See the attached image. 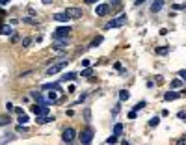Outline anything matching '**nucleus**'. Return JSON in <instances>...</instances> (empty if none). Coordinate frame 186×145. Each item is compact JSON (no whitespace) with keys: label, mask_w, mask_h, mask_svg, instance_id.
Here are the masks:
<instances>
[{"label":"nucleus","mask_w":186,"mask_h":145,"mask_svg":"<svg viewBox=\"0 0 186 145\" xmlns=\"http://www.w3.org/2000/svg\"><path fill=\"white\" fill-rule=\"evenodd\" d=\"M67 63H69L67 60H58L56 63H52V65H50L49 69H46V74H49V76H52V74L60 73V71H62V69H63V67H65V65H67Z\"/></svg>","instance_id":"1"},{"label":"nucleus","mask_w":186,"mask_h":145,"mask_svg":"<svg viewBox=\"0 0 186 145\" xmlns=\"http://www.w3.org/2000/svg\"><path fill=\"white\" fill-rule=\"evenodd\" d=\"M78 138H80V143H82V145H89L91 140H93V129H86V130H82Z\"/></svg>","instance_id":"2"},{"label":"nucleus","mask_w":186,"mask_h":145,"mask_svg":"<svg viewBox=\"0 0 186 145\" xmlns=\"http://www.w3.org/2000/svg\"><path fill=\"white\" fill-rule=\"evenodd\" d=\"M69 32H71V28H69V26H60V28H56V30H54L52 37H54V39H63V37H69Z\"/></svg>","instance_id":"3"},{"label":"nucleus","mask_w":186,"mask_h":145,"mask_svg":"<svg viewBox=\"0 0 186 145\" xmlns=\"http://www.w3.org/2000/svg\"><path fill=\"white\" fill-rule=\"evenodd\" d=\"M123 24H127V15H119V17H115V19H112L106 24V28H119Z\"/></svg>","instance_id":"4"},{"label":"nucleus","mask_w":186,"mask_h":145,"mask_svg":"<svg viewBox=\"0 0 186 145\" xmlns=\"http://www.w3.org/2000/svg\"><path fill=\"white\" fill-rule=\"evenodd\" d=\"M74 136H77V132H74V129H71V126H69V129H65L63 130V141L65 143H73V140H74Z\"/></svg>","instance_id":"5"},{"label":"nucleus","mask_w":186,"mask_h":145,"mask_svg":"<svg viewBox=\"0 0 186 145\" xmlns=\"http://www.w3.org/2000/svg\"><path fill=\"white\" fill-rule=\"evenodd\" d=\"M65 13L71 17V19H80V17H84V11L80 9V8H67Z\"/></svg>","instance_id":"6"},{"label":"nucleus","mask_w":186,"mask_h":145,"mask_svg":"<svg viewBox=\"0 0 186 145\" xmlns=\"http://www.w3.org/2000/svg\"><path fill=\"white\" fill-rule=\"evenodd\" d=\"M54 49H56L58 52L67 50V37H63V39H54Z\"/></svg>","instance_id":"7"},{"label":"nucleus","mask_w":186,"mask_h":145,"mask_svg":"<svg viewBox=\"0 0 186 145\" xmlns=\"http://www.w3.org/2000/svg\"><path fill=\"white\" fill-rule=\"evenodd\" d=\"M108 11H110V6H108V4H99V6H97V8H95V13H97L99 17L106 15V13H108Z\"/></svg>","instance_id":"8"},{"label":"nucleus","mask_w":186,"mask_h":145,"mask_svg":"<svg viewBox=\"0 0 186 145\" xmlns=\"http://www.w3.org/2000/svg\"><path fill=\"white\" fill-rule=\"evenodd\" d=\"M162 6H164V0H155V2L151 4V11H153V13H158L162 9Z\"/></svg>","instance_id":"9"},{"label":"nucleus","mask_w":186,"mask_h":145,"mask_svg":"<svg viewBox=\"0 0 186 145\" xmlns=\"http://www.w3.org/2000/svg\"><path fill=\"white\" fill-rule=\"evenodd\" d=\"M52 19H54V21H60V22H67L69 19H71V17H69L65 11H62V13H56L54 17H52Z\"/></svg>","instance_id":"10"},{"label":"nucleus","mask_w":186,"mask_h":145,"mask_svg":"<svg viewBox=\"0 0 186 145\" xmlns=\"http://www.w3.org/2000/svg\"><path fill=\"white\" fill-rule=\"evenodd\" d=\"M0 34H2V36H11V34H13V30H11V26L0 24Z\"/></svg>","instance_id":"11"},{"label":"nucleus","mask_w":186,"mask_h":145,"mask_svg":"<svg viewBox=\"0 0 186 145\" xmlns=\"http://www.w3.org/2000/svg\"><path fill=\"white\" fill-rule=\"evenodd\" d=\"M179 95H181V93H177V91H167V93L164 95V99H166V101H175Z\"/></svg>","instance_id":"12"},{"label":"nucleus","mask_w":186,"mask_h":145,"mask_svg":"<svg viewBox=\"0 0 186 145\" xmlns=\"http://www.w3.org/2000/svg\"><path fill=\"white\" fill-rule=\"evenodd\" d=\"M77 78V73H65L62 76V82H67V80H74Z\"/></svg>","instance_id":"13"},{"label":"nucleus","mask_w":186,"mask_h":145,"mask_svg":"<svg viewBox=\"0 0 186 145\" xmlns=\"http://www.w3.org/2000/svg\"><path fill=\"white\" fill-rule=\"evenodd\" d=\"M129 97H130V95H129V91H125V89H121V91H119V101H121V102L129 101Z\"/></svg>","instance_id":"14"},{"label":"nucleus","mask_w":186,"mask_h":145,"mask_svg":"<svg viewBox=\"0 0 186 145\" xmlns=\"http://www.w3.org/2000/svg\"><path fill=\"white\" fill-rule=\"evenodd\" d=\"M9 123H11L9 115H0V126H6V125H9Z\"/></svg>","instance_id":"15"},{"label":"nucleus","mask_w":186,"mask_h":145,"mask_svg":"<svg viewBox=\"0 0 186 145\" xmlns=\"http://www.w3.org/2000/svg\"><path fill=\"white\" fill-rule=\"evenodd\" d=\"M121 132H123V125L115 123V126H114V136H121Z\"/></svg>","instance_id":"16"},{"label":"nucleus","mask_w":186,"mask_h":145,"mask_svg":"<svg viewBox=\"0 0 186 145\" xmlns=\"http://www.w3.org/2000/svg\"><path fill=\"white\" fill-rule=\"evenodd\" d=\"M43 89H56V91H60V84H43Z\"/></svg>","instance_id":"17"},{"label":"nucleus","mask_w":186,"mask_h":145,"mask_svg":"<svg viewBox=\"0 0 186 145\" xmlns=\"http://www.w3.org/2000/svg\"><path fill=\"white\" fill-rule=\"evenodd\" d=\"M11 140H15V134H6V138H2V140H0V145L8 143V141H11Z\"/></svg>","instance_id":"18"},{"label":"nucleus","mask_w":186,"mask_h":145,"mask_svg":"<svg viewBox=\"0 0 186 145\" xmlns=\"http://www.w3.org/2000/svg\"><path fill=\"white\" fill-rule=\"evenodd\" d=\"M167 52H170V47H160V49H156V54H158V56H166Z\"/></svg>","instance_id":"19"},{"label":"nucleus","mask_w":186,"mask_h":145,"mask_svg":"<svg viewBox=\"0 0 186 145\" xmlns=\"http://www.w3.org/2000/svg\"><path fill=\"white\" fill-rule=\"evenodd\" d=\"M28 121H30V119H28L26 114H21V115H19V125H26Z\"/></svg>","instance_id":"20"},{"label":"nucleus","mask_w":186,"mask_h":145,"mask_svg":"<svg viewBox=\"0 0 186 145\" xmlns=\"http://www.w3.org/2000/svg\"><path fill=\"white\" fill-rule=\"evenodd\" d=\"M101 43H102V36H99V37H95V39L91 41L89 47H97V45H101Z\"/></svg>","instance_id":"21"},{"label":"nucleus","mask_w":186,"mask_h":145,"mask_svg":"<svg viewBox=\"0 0 186 145\" xmlns=\"http://www.w3.org/2000/svg\"><path fill=\"white\" fill-rule=\"evenodd\" d=\"M181 86H182V80H181V78H175V80L171 82V88H181Z\"/></svg>","instance_id":"22"},{"label":"nucleus","mask_w":186,"mask_h":145,"mask_svg":"<svg viewBox=\"0 0 186 145\" xmlns=\"http://www.w3.org/2000/svg\"><path fill=\"white\" fill-rule=\"evenodd\" d=\"M22 21H24V22H28V24H37V19H32V17H24Z\"/></svg>","instance_id":"23"},{"label":"nucleus","mask_w":186,"mask_h":145,"mask_svg":"<svg viewBox=\"0 0 186 145\" xmlns=\"http://www.w3.org/2000/svg\"><path fill=\"white\" fill-rule=\"evenodd\" d=\"M158 123H160V117H151V121H149V125H151V126H156Z\"/></svg>","instance_id":"24"},{"label":"nucleus","mask_w":186,"mask_h":145,"mask_svg":"<svg viewBox=\"0 0 186 145\" xmlns=\"http://www.w3.org/2000/svg\"><path fill=\"white\" fill-rule=\"evenodd\" d=\"M106 143H110V145L117 143V136H114V134H112V136H110V138H108V140H106Z\"/></svg>","instance_id":"25"},{"label":"nucleus","mask_w":186,"mask_h":145,"mask_svg":"<svg viewBox=\"0 0 186 145\" xmlns=\"http://www.w3.org/2000/svg\"><path fill=\"white\" fill-rule=\"evenodd\" d=\"M32 45V37H24L22 39V47H30Z\"/></svg>","instance_id":"26"},{"label":"nucleus","mask_w":186,"mask_h":145,"mask_svg":"<svg viewBox=\"0 0 186 145\" xmlns=\"http://www.w3.org/2000/svg\"><path fill=\"white\" fill-rule=\"evenodd\" d=\"M56 99H58L56 91H49V101H56Z\"/></svg>","instance_id":"27"},{"label":"nucleus","mask_w":186,"mask_h":145,"mask_svg":"<svg viewBox=\"0 0 186 145\" xmlns=\"http://www.w3.org/2000/svg\"><path fill=\"white\" fill-rule=\"evenodd\" d=\"M84 117H86V121H89V119H91V112H89V108H86V110H84Z\"/></svg>","instance_id":"28"},{"label":"nucleus","mask_w":186,"mask_h":145,"mask_svg":"<svg viewBox=\"0 0 186 145\" xmlns=\"http://www.w3.org/2000/svg\"><path fill=\"white\" fill-rule=\"evenodd\" d=\"M143 106H145V101H142V102H138V104H136V106H134V112H138V110H142Z\"/></svg>","instance_id":"29"},{"label":"nucleus","mask_w":186,"mask_h":145,"mask_svg":"<svg viewBox=\"0 0 186 145\" xmlns=\"http://www.w3.org/2000/svg\"><path fill=\"white\" fill-rule=\"evenodd\" d=\"M179 76H181V80H184V82H186V69H182V71H179Z\"/></svg>","instance_id":"30"},{"label":"nucleus","mask_w":186,"mask_h":145,"mask_svg":"<svg viewBox=\"0 0 186 145\" xmlns=\"http://www.w3.org/2000/svg\"><path fill=\"white\" fill-rule=\"evenodd\" d=\"M6 110H8V112H13V110H15V106H13L11 102H6Z\"/></svg>","instance_id":"31"},{"label":"nucleus","mask_w":186,"mask_h":145,"mask_svg":"<svg viewBox=\"0 0 186 145\" xmlns=\"http://www.w3.org/2000/svg\"><path fill=\"white\" fill-rule=\"evenodd\" d=\"M89 74H91V69L88 67V69H84V73H82V76H89Z\"/></svg>","instance_id":"32"},{"label":"nucleus","mask_w":186,"mask_h":145,"mask_svg":"<svg viewBox=\"0 0 186 145\" xmlns=\"http://www.w3.org/2000/svg\"><path fill=\"white\" fill-rule=\"evenodd\" d=\"M89 63H91L89 60H84V61H82V67H84V69H88V67H89Z\"/></svg>","instance_id":"33"},{"label":"nucleus","mask_w":186,"mask_h":145,"mask_svg":"<svg viewBox=\"0 0 186 145\" xmlns=\"http://www.w3.org/2000/svg\"><path fill=\"white\" fill-rule=\"evenodd\" d=\"M177 145H186V136H184V138H181V140L177 141Z\"/></svg>","instance_id":"34"},{"label":"nucleus","mask_w":186,"mask_h":145,"mask_svg":"<svg viewBox=\"0 0 186 145\" xmlns=\"http://www.w3.org/2000/svg\"><path fill=\"white\" fill-rule=\"evenodd\" d=\"M179 119H186V112H179Z\"/></svg>","instance_id":"35"},{"label":"nucleus","mask_w":186,"mask_h":145,"mask_svg":"<svg viewBox=\"0 0 186 145\" xmlns=\"http://www.w3.org/2000/svg\"><path fill=\"white\" fill-rule=\"evenodd\" d=\"M43 4H52V0H41Z\"/></svg>","instance_id":"36"},{"label":"nucleus","mask_w":186,"mask_h":145,"mask_svg":"<svg viewBox=\"0 0 186 145\" xmlns=\"http://www.w3.org/2000/svg\"><path fill=\"white\" fill-rule=\"evenodd\" d=\"M95 2H99V0H88V4H95Z\"/></svg>","instance_id":"37"},{"label":"nucleus","mask_w":186,"mask_h":145,"mask_svg":"<svg viewBox=\"0 0 186 145\" xmlns=\"http://www.w3.org/2000/svg\"><path fill=\"white\" fill-rule=\"evenodd\" d=\"M143 2V0H136V6H140V4H142Z\"/></svg>","instance_id":"38"},{"label":"nucleus","mask_w":186,"mask_h":145,"mask_svg":"<svg viewBox=\"0 0 186 145\" xmlns=\"http://www.w3.org/2000/svg\"><path fill=\"white\" fill-rule=\"evenodd\" d=\"M121 145H130V143H129V141H127V140H125V141H123V143H121Z\"/></svg>","instance_id":"39"},{"label":"nucleus","mask_w":186,"mask_h":145,"mask_svg":"<svg viewBox=\"0 0 186 145\" xmlns=\"http://www.w3.org/2000/svg\"><path fill=\"white\" fill-rule=\"evenodd\" d=\"M119 4V0H114V6H117Z\"/></svg>","instance_id":"40"}]
</instances>
